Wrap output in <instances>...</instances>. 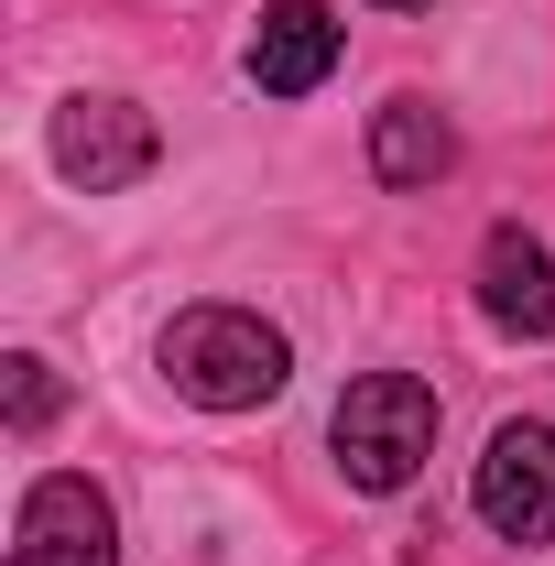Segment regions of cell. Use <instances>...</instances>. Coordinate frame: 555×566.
Instances as JSON below:
<instances>
[{
  "label": "cell",
  "instance_id": "8992f818",
  "mask_svg": "<svg viewBox=\"0 0 555 566\" xmlns=\"http://www.w3.org/2000/svg\"><path fill=\"white\" fill-rule=\"evenodd\" d=\"M480 316L501 338H555V251L512 218L480 240Z\"/></svg>",
  "mask_w": 555,
  "mask_h": 566
},
{
  "label": "cell",
  "instance_id": "52a82bcc",
  "mask_svg": "<svg viewBox=\"0 0 555 566\" xmlns=\"http://www.w3.org/2000/svg\"><path fill=\"white\" fill-rule=\"evenodd\" d=\"M338 11L327 0H273L262 22H251V87L262 98H305V87H327V66H338Z\"/></svg>",
  "mask_w": 555,
  "mask_h": 566
},
{
  "label": "cell",
  "instance_id": "9c48e42d",
  "mask_svg": "<svg viewBox=\"0 0 555 566\" xmlns=\"http://www.w3.org/2000/svg\"><path fill=\"white\" fill-rule=\"evenodd\" d=\"M55 403H66V381L22 349V359H11V436H44V424H55Z\"/></svg>",
  "mask_w": 555,
  "mask_h": 566
},
{
  "label": "cell",
  "instance_id": "7a4b0ae2",
  "mask_svg": "<svg viewBox=\"0 0 555 566\" xmlns=\"http://www.w3.org/2000/svg\"><path fill=\"white\" fill-rule=\"evenodd\" d=\"M338 469L348 491H415V469L436 458V392L415 370H359L338 392Z\"/></svg>",
  "mask_w": 555,
  "mask_h": 566
},
{
  "label": "cell",
  "instance_id": "277c9868",
  "mask_svg": "<svg viewBox=\"0 0 555 566\" xmlns=\"http://www.w3.org/2000/svg\"><path fill=\"white\" fill-rule=\"evenodd\" d=\"M11 566H121V523H109V491L98 480H33L22 491V523H11Z\"/></svg>",
  "mask_w": 555,
  "mask_h": 566
},
{
  "label": "cell",
  "instance_id": "6da1fadb",
  "mask_svg": "<svg viewBox=\"0 0 555 566\" xmlns=\"http://www.w3.org/2000/svg\"><path fill=\"white\" fill-rule=\"evenodd\" d=\"M153 359H164V381H175L186 403H208V415H251V403H273L283 381H294L283 327L251 316V305H186Z\"/></svg>",
  "mask_w": 555,
  "mask_h": 566
},
{
  "label": "cell",
  "instance_id": "30bf717a",
  "mask_svg": "<svg viewBox=\"0 0 555 566\" xmlns=\"http://www.w3.org/2000/svg\"><path fill=\"white\" fill-rule=\"evenodd\" d=\"M381 11H415V0H381Z\"/></svg>",
  "mask_w": 555,
  "mask_h": 566
},
{
  "label": "cell",
  "instance_id": "5b68a950",
  "mask_svg": "<svg viewBox=\"0 0 555 566\" xmlns=\"http://www.w3.org/2000/svg\"><path fill=\"white\" fill-rule=\"evenodd\" d=\"M469 501H480V523L501 545H545L555 534V424H501Z\"/></svg>",
  "mask_w": 555,
  "mask_h": 566
},
{
  "label": "cell",
  "instance_id": "3957f363",
  "mask_svg": "<svg viewBox=\"0 0 555 566\" xmlns=\"http://www.w3.org/2000/svg\"><path fill=\"white\" fill-rule=\"evenodd\" d=\"M44 142H55V175H66L76 197H121V186L153 175V153H164V132L142 120L132 98H66Z\"/></svg>",
  "mask_w": 555,
  "mask_h": 566
},
{
  "label": "cell",
  "instance_id": "ba28073f",
  "mask_svg": "<svg viewBox=\"0 0 555 566\" xmlns=\"http://www.w3.org/2000/svg\"><path fill=\"white\" fill-rule=\"evenodd\" d=\"M458 164V120L436 109V98H392L381 120H370V175L381 186H436Z\"/></svg>",
  "mask_w": 555,
  "mask_h": 566
}]
</instances>
